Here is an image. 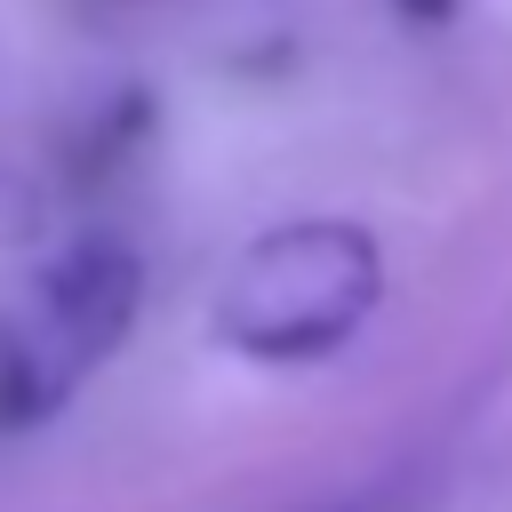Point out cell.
<instances>
[{"label":"cell","mask_w":512,"mask_h":512,"mask_svg":"<svg viewBox=\"0 0 512 512\" xmlns=\"http://www.w3.org/2000/svg\"><path fill=\"white\" fill-rule=\"evenodd\" d=\"M384 304V248L368 224L352 216H296L256 232L216 304H208V336L256 368H304L344 352Z\"/></svg>","instance_id":"cell-1"},{"label":"cell","mask_w":512,"mask_h":512,"mask_svg":"<svg viewBox=\"0 0 512 512\" xmlns=\"http://www.w3.org/2000/svg\"><path fill=\"white\" fill-rule=\"evenodd\" d=\"M136 296H144V264L88 232L72 240L32 288L16 312H0V432H32L48 424L88 368H104L136 320Z\"/></svg>","instance_id":"cell-2"},{"label":"cell","mask_w":512,"mask_h":512,"mask_svg":"<svg viewBox=\"0 0 512 512\" xmlns=\"http://www.w3.org/2000/svg\"><path fill=\"white\" fill-rule=\"evenodd\" d=\"M392 8H400L408 24H448V16L464 8V0H392Z\"/></svg>","instance_id":"cell-3"}]
</instances>
